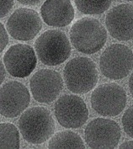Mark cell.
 Returning a JSON list of instances; mask_svg holds the SVG:
<instances>
[{
    "instance_id": "obj_1",
    "label": "cell",
    "mask_w": 133,
    "mask_h": 149,
    "mask_svg": "<svg viewBox=\"0 0 133 149\" xmlns=\"http://www.w3.org/2000/svg\"><path fill=\"white\" fill-rule=\"evenodd\" d=\"M70 40L73 47L81 53L91 55L101 50L107 40V31L94 18H82L72 26Z\"/></svg>"
},
{
    "instance_id": "obj_2",
    "label": "cell",
    "mask_w": 133,
    "mask_h": 149,
    "mask_svg": "<svg viewBox=\"0 0 133 149\" xmlns=\"http://www.w3.org/2000/svg\"><path fill=\"white\" fill-rule=\"evenodd\" d=\"M23 138L31 144H41L49 140L55 132V121L50 111L44 107L26 110L19 120Z\"/></svg>"
},
{
    "instance_id": "obj_3",
    "label": "cell",
    "mask_w": 133,
    "mask_h": 149,
    "mask_svg": "<svg viewBox=\"0 0 133 149\" xmlns=\"http://www.w3.org/2000/svg\"><path fill=\"white\" fill-rule=\"evenodd\" d=\"M65 84L73 94H85L96 86L99 72L94 61L85 56H77L66 64L63 71Z\"/></svg>"
},
{
    "instance_id": "obj_4",
    "label": "cell",
    "mask_w": 133,
    "mask_h": 149,
    "mask_svg": "<svg viewBox=\"0 0 133 149\" xmlns=\"http://www.w3.org/2000/svg\"><path fill=\"white\" fill-rule=\"evenodd\" d=\"M71 43L67 35L58 30H49L35 42V51L40 63L47 66L63 63L71 54Z\"/></svg>"
},
{
    "instance_id": "obj_5",
    "label": "cell",
    "mask_w": 133,
    "mask_h": 149,
    "mask_svg": "<svg viewBox=\"0 0 133 149\" xmlns=\"http://www.w3.org/2000/svg\"><path fill=\"white\" fill-rule=\"evenodd\" d=\"M100 68L107 79H124L133 68L132 51L122 44H112L100 56Z\"/></svg>"
},
{
    "instance_id": "obj_6",
    "label": "cell",
    "mask_w": 133,
    "mask_h": 149,
    "mask_svg": "<svg viewBox=\"0 0 133 149\" xmlns=\"http://www.w3.org/2000/svg\"><path fill=\"white\" fill-rule=\"evenodd\" d=\"M125 89L117 84H104L96 88L91 95V105L102 116H116L126 105Z\"/></svg>"
},
{
    "instance_id": "obj_7",
    "label": "cell",
    "mask_w": 133,
    "mask_h": 149,
    "mask_svg": "<svg viewBox=\"0 0 133 149\" xmlns=\"http://www.w3.org/2000/svg\"><path fill=\"white\" fill-rule=\"evenodd\" d=\"M54 114L58 123L68 129L79 128L88 119L86 103L75 94L61 96L55 103Z\"/></svg>"
},
{
    "instance_id": "obj_8",
    "label": "cell",
    "mask_w": 133,
    "mask_h": 149,
    "mask_svg": "<svg viewBox=\"0 0 133 149\" xmlns=\"http://www.w3.org/2000/svg\"><path fill=\"white\" fill-rule=\"evenodd\" d=\"M84 137L91 148H116L121 137V131L115 120L96 118L87 125Z\"/></svg>"
},
{
    "instance_id": "obj_9",
    "label": "cell",
    "mask_w": 133,
    "mask_h": 149,
    "mask_svg": "<svg viewBox=\"0 0 133 149\" xmlns=\"http://www.w3.org/2000/svg\"><path fill=\"white\" fill-rule=\"evenodd\" d=\"M31 102L28 88L18 81H9L0 88V112L6 118H15L23 113Z\"/></svg>"
},
{
    "instance_id": "obj_10",
    "label": "cell",
    "mask_w": 133,
    "mask_h": 149,
    "mask_svg": "<svg viewBox=\"0 0 133 149\" xmlns=\"http://www.w3.org/2000/svg\"><path fill=\"white\" fill-rule=\"evenodd\" d=\"M42 28L41 19L38 13L31 8L16 9L7 21L8 34L17 40H33Z\"/></svg>"
},
{
    "instance_id": "obj_11",
    "label": "cell",
    "mask_w": 133,
    "mask_h": 149,
    "mask_svg": "<svg viewBox=\"0 0 133 149\" xmlns=\"http://www.w3.org/2000/svg\"><path fill=\"white\" fill-rule=\"evenodd\" d=\"M32 96L39 103L51 104L58 97L63 88V80L59 72L52 69H40L31 79Z\"/></svg>"
},
{
    "instance_id": "obj_12",
    "label": "cell",
    "mask_w": 133,
    "mask_h": 149,
    "mask_svg": "<svg viewBox=\"0 0 133 149\" xmlns=\"http://www.w3.org/2000/svg\"><path fill=\"white\" fill-rule=\"evenodd\" d=\"M6 70L15 78L28 77L36 67L37 57L34 48L25 44H15L3 56Z\"/></svg>"
},
{
    "instance_id": "obj_13",
    "label": "cell",
    "mask_w": 133,
    "mask_h": 149,
    "mask_svg": "<svg viewBox=\"0 0 133 149\" xmlns=\"http://www.w3.org/2000/svg\"><path fill=\"white\" fill-rule=\"evenodd\" d=\"M105 25L110 36L120 41L133 39V6L121 3L110 9L105 17Z\"/></svg>"
},
{
    "instance_id": "obj_14",
    "label": "cell",
    "mask_w": 133,
    "mask_h": 149,
    "mask_svg": "<svg viewBox=\"0 0 133 149\" xmlns=\"http://www.w3.org/2000/svg\"><path fill=\"white\" fill-rule=\"evenodd\" d=\"M45 23L52 27H65L74 19L75 11L70 0H46L40 8Z\"/></svg>"
},
{
    "instance_id": "obj_15",
    "label": "cell",
    "mask_w": 133,
    "mask_h": 149,
    "mask_svg": "<svg viewBox=\"0 0 133 149\" xmlns=\"http://www.w3.org/2000/svg\"><path fill=\"white\" fill-rule=\"evenodd\" d=\"M49 148H84L82 137L72 131H63L55 134L48 143Z\"/></svg>"
},
{
    "instance_id": "obj_16",
    "label": "cell",
    "mask_w": 133,
    "mask_h": 149,
    "mask_svg": "<svg viewBox=\"0 0 133 149\" xmlns=\"http://www.w3.org/2000/svg\"><path fill=\"white\" fill-rule=\"evenodd\" d=\"M0 148H19V134L14 124L9 122L0 125Z\"/></svg>"
},
{
    "instance_id": "obj_17",
    "label": "cell",
    "mask_w": 133,
    "mask_h": 149,
    "mask_svg": "<svg viewBox=\"0 0 133 149\" xmlns=\"http://www.w3.org/2000/svg\"><path fill=\"white\" fill-rule=\"evenodd\" d=\"M78 10L87 15H99L109 9L112 0H74Z\"/></svg>"
},
{
    "instance_id": "obj_18",
    "label": "cell",
    "mask_w": 133,
    "mask_h": 149,
    "mask_svg": "<svg viewBox=\"0 0 133 149\" xmlns=\"http://www.w3.org/2000/svg\"><path fill=\"white\" fill-rule=\"evenodd\" d=\"M121 122L125 133L133 138V105L125 110L121 119Z\"/></svg>"
},
{
    "instance_id": "obj_19",
    "label": "cell",
    "mask_w": 133,
    "mask_h": 149,
    "mask_svg": "<svg viewBox=\"0 0 133 149\" xmlns=\"http://www.w3.org/2000/svg\"><path fill=\"white\" fill-rule=\"evenodd\" d=\"M1 18H3L11 11L15 5V0H1Z\"/></svg>"
},
{
    "instance_id": "obj_20",
    "label": "cell",
    "mask_w": 133,
    "mask_h": 149,
    "mask_svg": "<svg viewBox=\"0 0 133 149\" xmlns=\"http://www.w3.org/2000/svg\"><path fill=\"white\" fill-rule=\"evenodd\" d=\"M0 36H1V48H0V52H2L4 48L7 47L8 43V32L6 31V29L4 28V25L3 24H0Z\"/></svg>"
},
{
    "instance_id": "obj_21",
    "label": "cell",
    "mask_w": 133,
    "mask_h": 149,
    "mask_svg": "<svg viewBox=\"0 0 133 149\" xmlns=\"http://www.w3.org/2000/svg\"><path fill=\"white\" fill-rule=\"evenodd\" d=\"M41 0H18L23 5H36L38 4Z\"/></svg>"
},
{
    "instance_id": "obj_22",
    "label": "cell",
    "mask_w": 133,
    "mask_h": 149,
    "mask_svg": "<svg viewBox=\"0 0 133 149\" xmlns=\"http://www.w3.org/2000/svg\"><path fill=\"white\" fill-rule=\"evenodd\" d=\"M119 148H133V141H127L119 146Z\"/></svg>"
},
{
    "instance_id": "obj_23",
    "label": "cell",
    "mask_w": 133,
    "mask_h": 149,
    "mask_svg": "<svg viewBox=\"0 0 133 149\" xmlns=\"http://www.w3.org/2000/svg\"><path fill=\"white\" fill-rule=\"evenodd\" d=\"M1 79H0V83L2 84L4 80V78H5V70H4V63L3 61H1Z\"/></svg>"
},
{
    "instance_id": "obj_24",
    "label": "cell",
    "mask_w": 133,
    "mask_h": 149,
    "mask_svg": "<svg viewBox=\"0 0 133 149\" xmlns=\"http://www.w3.org/2000/svg\"><path fill=\"white\" fill-rule=\"evenodd\" d=\"M128 86H129V90H130V93H131V94H132V95L133 96V72H132V74L131 75L130 79H129Z\"/></svg>"
},
{
    "instance_id": "obj_25",
    "label": "cell",
    "mask_w": 133,
    "mask_h": 149,
    "mask_svg": "<svg viewBox=\"0 0 133 149\" xmlns=\"http://www.w3.org/2000/svg\"><path fill=\"white\" fill-rule=\"evenodd\" d=\"M123 1H133V0H123Z\"/></svg>"
}]
</instances>
